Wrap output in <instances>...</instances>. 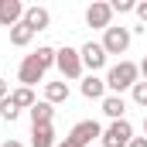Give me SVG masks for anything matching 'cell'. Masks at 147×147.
Returning <instances> with one entry per match:
<instances>
[{
  "label": "cell",
  "instance_id": "1",
  "mask_svg": "<svg viewBox=\"0 0 147 147\" xmlns=\"http://www.w3.org/2000/svg\"><path fill=\"white\" fill-rule=\"evenodd\" d=\"M55 51H58V48H48V45H41L38 51H31V55H24L21 69H17V79H21V86L34 89L38 82L45 79V72H48V69L55 65Z\"/></svg>",
  "mask_w": 147,
  "mask_h": 147
},
{
  "label": "cell",
  "instance_id": "2",
  "mask_svg": "<svg viewBox=\"0 0 147 147\" xmlns=\"http://www.w3.org/2000/svg\"><path fill=\"white\" fill-rule=\"evenodd\" d=\"M140 82V65L137 62H116L110 72H106V89L113 96H120L123 89H134Z\"/></svg>",
  "mask_w": 147,
  "mask_h": 147
},
{
  "label": "cell",
  "instance_id": "3",
  "mask_svg": "<svg viewBox=\"0 0 147 147\" xmlns=\"http://www.w3.org/2000/svg\"><path fill=\"white\" fill-rule=\"evenodd\" d=\"M130 140H134V127H130V120H113L110 127L103 130V137H99L103 147H130Z\"/></svg>",
  "mask_w": 147,
  "mask_h": 147
},
{
  "label": "cell",
  "instance_id": "4",
  "mask_svg": "<svg viewBox=\"0 0 147 147\" xmlns=\"http://www.w3.org/2000/svg\"><path fill=\"white\" fill-rule=\"evenodd\" d=\"M130 41H134V34H130V28H106L103 31V51L106 55H127V48H130Z\"/></svg>",
  "mask_w": 147,
  "mask_h": 147
},
{
  "label": "cell",
  "instance_id": "5",
  "mask_svg": "<svg viewBox=\"0 0 147 147\" xmlns=\"http://www.w3.org/2000/svg\"><path fill=\"white\" fill-rule=\"evenodd\" d=\"M55 65H58V72L62 79H79L82 75V55H79V48H58L55 51Z\"/></svg>",
  "mask_w": 147,
  "mask_h": 147
},
{
  "label": "cell",
  "instance_id": "6",
  "mask_svg": "<svg viewBox=\"0 0 147 147\" xmlns=\"http://www.w3.org/2000/svg\"><path fill=\"white\" fill-rule=\"evenodd\" d=\"M96 137H103V127H99L96 120H82V123H75L72 130H69L65 140H69L72 147H89Z\"/></svg>",
  "mask_w": 147,
  "mask_h": 147
},
{
  "label": "cell",
  "instance_id": "7",
  "mask_svg": "<svg viewBox=\"0 0 147 147\" xmlns=\"http://www.w3.org/2000/svg\"><path fill=\"white\" fill-rule=\"evenodd\" d=\"M79 55H82V69H89V75H96L106 65V51H103L99 41H86V45L79 48Z\"/></svg>",
  "mask_w": 147,
  "mask_h": 147
},
{
  "label": "cell",
  "instance_id": "8",
  "mask_svg": "<svg viewBox=\"0 0 147 147\" xmlns=\"http://www.w3.org/2000/svg\"><path fill=\"white\" fill-rule=\"evenodd\" d=\"M86 24H89V28H103V31H106V28L113 24V7H110V3H103V0L89 3V7H86Z\"/></svg>",
  "mask_w": 147,
  "mask_h": 147
},
{
  "label": "cell",
  "instance_id": "9",
  "mask_svg": "<svg viewBox=\"0 0 147 147\" xmlns=\"http://www.w3.org/2000/svg\"><path fill=\"white\" fill-rule=\"evenodd\" d=\"M24 3L21 0H0V28H17L24 21Z\"/></svg>",
  "mask_w": 147,
  "mask_h": 147
},
{
  "label": "cell",
  "instance_id": "10",
  "mask_svg": "<svg viewBox=\"0 0 147 147\" xmlns=\"http://www.w3.org/2000/svg\"><path fill=\"white\" fill-rule=\"evenodd\" d=\"M24 24H28V28H31V31H45V28H48V24H51V14H48V10H45V7H28V10H24Z\"/></svg>",
  "mask_w": 147,
  "mask_h": 147
},
{
  "label": "cell",
  "instance_id": "11",
  "mask_svg": "<svg viewBox=\"0 0 147 147\" xmlns=\"http://www.w3.org/2000/svg\"><path fill=\"white\" fill-rule=\"evenodd\" d=\"M82 96H86V99H106V79L86 75V79H82Z\"/></svg>",
  "mask_w": 147,
  "mask_h": 147
},
{
  "label": "cell",
  "instance_id": "12",
  "mask_svg": "<svg viewBox=\"0 0 147 147\" xmlns=\"http://www.w3.org/2000/svg\"><path fill=\"white\" fill-rule=\"evenodd\" d=\"M28 113H31V127H48V123L55 120V106H51V103H45V99L34 103Z\"/></svg>",
  "mask_w": 147,
  "mask_h": 147
},
{
  "label": "cell",
  "instance_id": "13",
  "mask_svg": "<svg viewBox=\"0 0 147 147\" xmlns=\"http://www.w3.org/2000/svg\"><path fill=\"white\" fill-rule=\"evenodd\" d=\"M69 99V82L62 79V82H45V103H51V106H58V103H65Z\"/></svg>",
  "mask_w": 147,
  "mask_h": 147
},
{
  "label": "cell",
  "instance_id": "14",
  "mask_svg": "<svg viewBox=\"0 0 147 147\" xmlns=\"http://www.w3.org/2000/svg\"><path fill=\"white\" fill-rule=\"evenodd\" d=\"M10 103H14V110H31L38 103V96H34V89H28V86H17L10 96H7Z\"/></svg>",
  "mask_w": 147,
  "mask_h": 147
},
{
  "label": "cell",
  "instance_id": "15",
  "mask_svg": "<svg viewBox=\"0 0 147 147\" xmlns=\"http://www.w3.org/2000/svg\"><path fill=\"white\" fill-rule=\"evenodd\" d=\"M31 147H55V127H31Z\"/></svg>",
  "mask_w": 147,
  "mask_h": 147
},
{
  "label": "cell",
  "instance_id": "16",
  "mask_svg": "<svg viewBox=\"0 0 147 147\" xmlns=\"http://www.w3.org/2000/svg\"><path fill=\"white\" fill-rule=\"evenodd\" d=\"M103 113H106V116H110V120H127V116H123V113H127V103H123V96H106V99H103Z\"/></svg>",
  "mask_w": 147,
  "mask_h": 147
},
{
  "label": "cell",
  "instance_id": "17",
  "mask_svg": "<svg viewBox=\"0 0 147 147\" xmlns=\"http://www.w3.org/2000/svg\"><path fill=\"white\" fill-rule=\"evenodd\" d=\"M31 41H34V31H31L24 21H21L17 28H10V45H14V48H28Z\"/></svg>",
  "mask_w": 147,
  "mask_h": 147
},
{
  "label": "cell",
  "instance_id": "18",
  "mask_svg": "<svg viewBox=\"0 0 147 147\" xmlns=\"http://www.w3.org/2000/svg\"><path fill=\"white\" fill-rule=\"evenodd\" d=\"M0 116H3L7 123H14V120L21 116V110H14V103H10V99H3V103H0Z\"/></svg>",
  "mask_w": 147,
  "mask_h": 147
},
{
  "label": "cell",
  "instance_id": "19",
  "mask_svg": "<svg viewBox=\"0 0 147 147\" xmlns=\"http://www.w3.org/2000/svg\"><path fill=\"white\" fill-rule=\"evenodd\" d=\"M130 92H134V103H137V106H147V82H137Z\"/></svg>",
  "mask_w": 147,
  "mask_h": 147
},
{
  "label": "cell",
  "instance_id": "20",
  "mask_svg": "<svg viewBox=\"0 0 147 147\" xmlns=\"http://www.w3.org/2000/svg\"><path fill=\"white\" fill-rule=\"evenodd\" d=\"M110 7H113V14H127V10H137V3H134V0H113Z\"/></svg>",
  "mask_w": 147,
  "mask_h": 147
},
{
  "label": "cell",
  "instance_id": "21",
  "mask_svg": "<svg viewBox=\"0 0 147 147\" xmlns=\"http://www.w3.org/2000/svg\"><path fill=\"white\" fill-rule=\"evenodd\" d=\"M137 17H140V24H147V0L137 3Z\"/></svg>",
  "mask_w": 147,
  "mask_h": 147
},
{
  "label": "cell",
  "instance_id": "22",
  "mask_svg": "<svg viewBox=\"0 0 147 147\" xmlns=\"http://www.w3.org/2000/svg\"><path fill=\"white\" fill-rule=\"evenodd\" d=\"M7 96H10V86H7V82H3V79H0V103H3V99H7Z\"/></svg>",
  "mask_w": 147,
  "mask_h": 147
},
{
  "label": "cell",
  "instance_id": "23",
  "mask_svg": "<svg viewBox=\"0 0 147 147\" xmlns=\"http://www.w3.org/2000/svg\"><path fill=\"white\" fill-rule=\"evenodd\" d=\"M130 147H147V137H134V140H130Z\"/></svg>",
  "mask_w": 147,
  "mask_h": 147
},
{
  "label": "cell",
  "instance_id": "24",
  "mask_svg": "<svg viewBox=\"0 0 147 147\" xmlns=\"http://www.w3.org/2000/svg\"><path fill=\"white\" fill-rule=\"evenodd\" d=\"M0 147H24V144H21V140H3Z\"/></svg>",
  "mask_w": 147,
  "mask_h": 147
},
{
  "label": "cell",
  "instance_id": "25",
  "mask_svg": "<svg viewBox=\"0 0 147 147\" xmlns=\"http://www.w3.org/2000/svg\"><path fill=\"white\" fill-rule=\"evenodd\" d=\"M140 75H144V82H147V55H144V62H140Z\"/></svg>",
  "mask_w": 147,
  "mask_h": 147
},
{
  "label": "cell",
  "instance_id": "26",
  "mask_svg": "<svg viewBox=\"0 0 147 147\" xmlns=\"http://www.w3.org/2000/svg\"><path fill=\"white\" fill-rule=\"evenodd\" d=\"M55 147H72V144H69V140H62V144H55Z\"/></svg>",
  "mask_w": 147,
  "mask_h": 147
},
{
  "label": "cell",
  "instance_id": "27",
  "mask_svg": "<svg viewBox=\"0 0 147 147\" xmlns=\"http://www.w3.org/2000/svg\"><path fill=\"white\" fill-rule=\"evenodd\" d=\"M144 134H147V116H144Z\"/></svg>",
  "mask_w": 147,
  "mask_h": 147
}]
</instances>
